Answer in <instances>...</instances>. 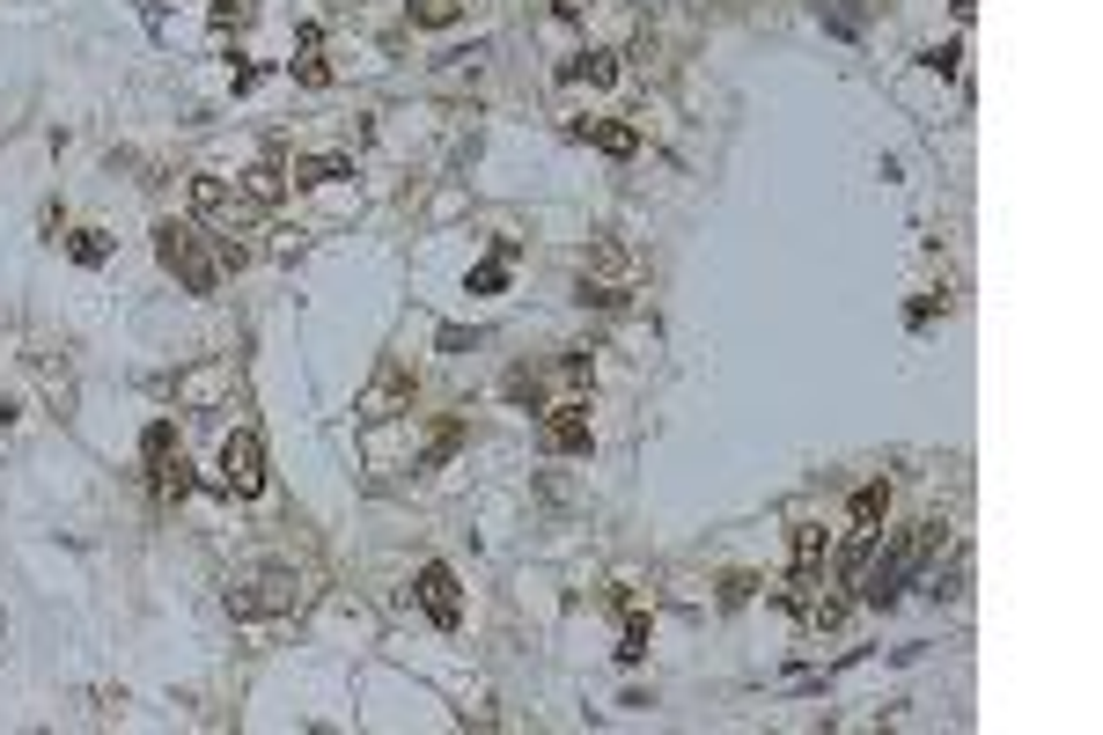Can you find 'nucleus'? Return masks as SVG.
Masks as SVG:
<instances>
[{
    "label": "nucleus",
    "mask_w": 1103,
    "mask_h": 735,
    "mask_svg": "<svg viewBox=\"0 0 1103 735\" xmlns=\"http://www.w3.org/2000/svg\"><path fill=\"white\" fill-rule=\"evenodd\" d=\"M934 544H942V522H912V530H898V544L882 552V559H860L854 574H860V603H876V611H890L898 596H905V581L920 574V566L934 559Z\"/></svg>",
    "instance_id": "1"
},
{
    "label": "nucleus",
    "mask_w": 1103,
    "mask_h": 735,
    "mask_svg": "<svg viewBox=\"0 0 1103 735\" xmlns=\"http://www.w3.org/2000/svg\"><path fill=\"white\" fill-rule=\"evenodd\" d=\"M155 258H162L170 280H184V294H221V258L206 250V236L192 220H162L155 228Z\"/></svg>",
    "instance_id": "2"
},
{
    "label": "nucleus",
    "mask_w": 1103,
    "mask_h": 735,
    "mask_svg": "<svg viewBox=\"0 0 1103 735\" xmlns=\"http://www.w3.org/2000/svg\"><path fill=\"white\" fill-rule=\"evenodd\" d=\"M221 486L236 493V500H250V493H266V441L250 434H228L221 441Z\"/></svg>",
    "instance_id": "3"
},
{
    "label": "nucleus",
    "mask_w": 1103,
    "mask_h": 735,
    "mask_svg": "<svg viewBox=\"0 0 1103 735\" xmlns=\"http://www.w3.org/2000/svg\"><path fill=\"white\" fill-rule=\"evenodd\" d=\"M419 603H427V618H435L441 633H457V625H464V596H457V574H449L441 559L419 566Z\"/></svg>",
    "instance_id": "4"
},
{
    "label": "nucleus",
    "mask_w": 1103,
    "mask_h": 735,
    "mask_svg": "<svg viewBox=\"0 0 1103 735\" xmlns=\"http://www.w3.org/2000/svg\"><path fill=\"white\" fill-rule=\"evenodd\" d=\"M405 405H413V375H405L397 361H383V375H375L368 397H361V419H397Z\"/></svg>",
    "instance_id": "5"
},
{
    "label": "nucleus",
    "mask_w": 1103,
    "mask_h": 735,
    "mask_svg": "<svg viewBox=\"0 0 1103 735\" xmlns=\"http://www.w3.org/2000/svg\"><path fill=\"white\" fill-rule=\"evenodd\" d=\"M192 206H199L206 220H228V228H244V220L258 214V206H250L244 192H228L221 177H192Z\"/></svg>",
    "instance_id": "6"
},
{
    "label": "nucleus",
    "mask_w": 1103,
    "mask_h": 735,
    "mask_svg": "<svg viewBox=\"0 0 1103 735\" xmlns=\"http://www.w3.org/2000/svg\"><path fill=\"white\" fill-rule=\"evenodd\" d=\"M544 449H552V456H582L588 449V405H552V412H544Z\"/></svg>",
    "instance_id": "7"
},
{
    "label": "nucleus",
    "mask_w": 1103,
    "mask_h": 735,
    "mask_svg": "<svg viewBox=\"0 0 1103 735\" xmlns=\"http://www.w3.org/2000/svg\"><path fill=\"white\" fill-rule=\"evenodd\" d=\"M574 140H596V147H604V155H618V162H626V155H633V147H640V133H633V125H611V118H596V125H574Z\"/></svg>",
    "instance_id": "8"
},
{
    "label": "nucleus",
    "mask_w": 1103,
    "mask_h": 735,
    "mask_svg": "<svg viewBox=\"0 0 1103 735\" xmlns=\"http://www.w3.org/2000/svg\"><path fill=\"white\" fill-rule=\"evenodd\" d=\"M560 81H596L604 89V81H618V59L611 52H574V59H560Z\"/></svg>",
    "instance_id": "9"
},
{
    "label": "nucleus",
    "mask_w": 1103,
    "mask_h": 735,
    "mask_svg": "<svg viewBox=\"0 0 1103 735\" xmlns=\"http://www.w3.org/2000/svg\"><path fill=\"white\" fill-rule=\"evenodd\" d=\"M244 199L250 206H280V199H288V170H280V162H258L250 184H244Z\"/></svg>",
    "instance_id": "10"
},
{
    "label": "nucleus",
    "mask_w": 1103,
    "mask_h": 735,
    "mask_svg": "<svg viewBox=\"0 0 1103 735\" xmlns=\"http://www.w3.org/2000/svg\"><path fill=\"white\" fill-rule=\"evenodd\" d=\"M882 514H890V486L876 478V486H860V493H854V530H860V538H876Z\"/></svg>",
    "instance_id": "11"
},
{
    "label": "nucleus",
    "mask_w": 1103,
    "mask_h": 735,
    "mask_svg": "<svg viewBox=\"0 0 1103 735\" xmlns=\"http://www.w3.org/2000/svg\"><path fill=\"white\" fill-rule=\"evenodd\" d=\"M339 177H353V162H339V155H317V162H294L288 184H302V192H309V184H339Z\"/></svg>",
    "instance_id": "12"
},
{
    "label": "nucleus",
    "mask_w": 1103,
    "mask_h": 735,
    "mask_svg": "<svg viewBox=\"0 0 1103 735\" xmlns=\"http://www.w3.org/2000/svg\"><path fill=\"white\" fill-rule=\"evenodd\" d=\"M140 456H147V471H162L177 456V427H170V419H155V427L140 434Z\"/></svg>",
    "instance_id": "13"
},
{
    "label": "nucleus",
    "mask_w": 1103,
    "mask_h": 735,
    "mask_svg": "<svg viewBox=\"0 0 1103 735\" xmlns=\"http://www.w3.org/2000/svg\"><path fill=\"white\" fill-rule=\"evenodd\" d=\"M508 258H515V244L500 236V244H493V258L471 272V294H493V287H500V280H508Z\"/></svg>",
    "instance_id": "14"
},
{
    "label": "nucleus",
    "mask_w": 1103,
    "mask_h": 735,
    "mask_svg": "<svg viewBox=\"0 0 1103 735\" xmlns=\"http://www.w3.org/2000/svg\"><path fill=\"white\" fill-rule=\"evenodd\" d=\"M155 493H162V500H184V493H192V464H184V449L155 471Z\"/></svg>",
    "instance_id": "15"
},
{
    "label": "nucleus",
    "mask_w": 1103,
    "mask_h": 735,
    "mask_svg": "<svg viewBox=\"0 0 1103 735\" xmlns=\"http://www.w3.org/2000/svg\"><path fill=\"white\" fill-rule=\"evenodd\" d=\"M457 15H464V0H413V23L419 30H449Z\"/></svg>",
    "instance_id": "16"
},
{
    "label": "nucleus",
    "mask_w": 1103,
    "mask_h": 735,
    "mask_svg": "<svg viewBox=\"0 0 1103 735\" xmlns=\"http://www.w3.org/2000/svg\"><path fill=\"white\" fill-rule=\"evenodd\" d=\"M457 441H464V419H441V427H435V441H427V471H435L441 456L457 449Z\"/></svg>",
    "instance_id": "17"
},
{
    "label": "nucleus",
    "mask_w": 1103,
    "mask_h": 735,
    "mask_svg": "<svg viewBox=\"0 0 1103 735\" xmlns=\"http://www.w3.org/2000/svg\"><path fill=\"white\" fill-rule=\"evenodd\" d=\"M74 258H81V265H103V258H111L103 228H81V236H74Z\"/></svg>",
    "instance_id": "18"
},
{
    "label": "nucleus",
    "mask_w": 1103,
    "mask_h": 735,
    "mask_svg": "<svg viewBox=\"0 0 1103 735\" xmlns=\"http://www.w3.org/2000/svg\"><path fill=\"white\" fill-rule=\"evenodd\" d=\"M817 552H824V530H795V574H809Z\"/></svg>",
    "instance_id": "19"
},
{
    "label": "nucleus",
    "mask_w": 1103,
    "mask_h": 735,
    "mask_svg": "<svg viewBox=\"0 0 1103 735\" xmlns=\"http://www.w3.org/2000/svg\"><path fill=\"white\" fill-rule=\"evenodd\" d=\"M640 655H648V625L633 618V625H626V640H618V662H640Z\"/></svg>",
    "instance_id": "20"
},
{
    "label": "nucleus",
    "mask_w": 1103,
    "mask_h": 735,
    "mask_svg": "<svg viewBox=\"0 0 1103 735\" xmlns=\"http://www.w3.org/2000/svg\"><path fill=\"white\" fill-rule=\"evenodd\" d=\"M508 397H515V405H538V375H522V368H515V375H508Z\"/></svg>",
    "instance_id": "21"
},
{
    "label": "nucleus",
    "mask_w": 1103,
    "mask_h": 735,
    "mask_svg": "<svg viewBox=\"0 0 1103 735\" xmlns=\"http://www.w3.org/2000/svg\"><path fill=\"white\" fill-rule=\"evenodd\" d=\"M250 15V0H214V23H244Z\"/></svg>",
    "instance_id": "22"
},
{
    "label": "nucleus",
    "mask_w": 1103,
    "mask_h": 735,
    "mask_svg": "<svg viewBox=\"0 0 1103 735\" xmlns=\"http://www.w3.org/2000/svg\"><path fill=\"white\" fill-rule=\"evenodd\" d=\"M588 0H552V15H582Z\"/></svg>",
    "instance_id": "23"
}]
</instances>
